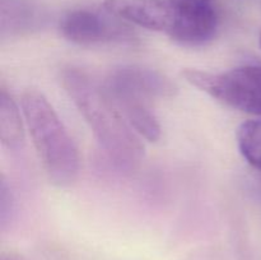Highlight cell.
<instances>
[{
  "label": "cell",
  "instance_id": "cell-4",
  "mask_svg": "<svg viewBox=\"0 0 261 260\" xmlns=\"http://www.w3.org/2000/svg\"><path fill=\"white\" fill-rule=\"evenodd\" d=\"M105 9V8H103ZM60 32L79 46L124 45L137 40L134 31L106 9L79 8L66 13L60 22Z\"/></svg>",
  "mask_w": 261,
  "mask_h": 260
},
{
  "label": "cell",
  "instance_id": "cell-14",
  "mask_svg": "<svg viewBox=\"0 0 261 260\" xmlns=\"http://www.w3.org/2000/svg\"><path fill=\"white\" fill-rule=\"evenodd\" d=\"M260 46H261V35H260Z\"/></svg>",
  "mask_w": 261,
  "mask_h": 260
},
{
  "label": "cell",
  "instance_id": "cell-6",
  "mask_svg": "<svg viewBox=\"0 0 261 260\" xmlns=\"http://www.w3.org/2000/svg\"><path fill=\"white\" fill-rule=\"evenodd\" d=\"M103 8L126 23L168 33L175 12L168 0H105Z\"/></svg>",
  "mask_w": 261,
  "mask_h": 260
},
{
  "label": "cell",
  "instance_id": "cell-3",
  "mask_svg": "<svg viewBox=\"0 0 261 260\" xmlns=\"http://www.w3.org/2000/svg\"><path fill=\"white\" fill-rule=\"evenodd\" d=\"M182 75L222 103L261 116V66L244 65L223 73L185 69Z\"/></svg>",
  "mask_w": 261,
  "mask_h": 260
},
{
  "label": "cell",
  "instance_id": "cell-5",
  "mask_svg": "<svg viewBox=\"0 0 261 260\" xmlns=\"http://www.w3.org/2000/svg\"><path fill=\"white\" fill-rule=\"evenodd\" d=\"M106 88L116 103H148L154 98L175 96V83L154 69L124 65L114 69L106 81Z\"/></svg>",
  "mask_w": 261,
  "mask_h": 260
},
{
  "label": "cell",
  "instance_id": "cell-2",
  "mask_svg": "<svg viewBox=\"0 0 261 260\" xmlns=\"http://www.w3.org/2000/svg\"><path fill=\"white\" fill-rule=\"evenodd\" d=\"M22 111L37 154L51 183L74 184L79 175V153L73 138L41 92L28 89L22 94Z\"/></svg>",
  "mask_w": 261,
  "mask_h": 260
},
{
  "label": "cell",
  "instance_id": "cell-1",
  "mask_svg": "<svg viewBox=\"0 0 261 260\" xmlns=\"http://www.w3.org/2000/svg\"><path fill=\"white\" fill-rule=\"evenodd\" d=\"M60 79L106 154L122 168L139 165L144 157V145L106 86L78 68L64 69Z\"/></svg>",
  "mask_w": 261,
  "mask_h": 260
},
{
  "label": "cell",
  "instance_id": "cell-7",
  "mask_svg": "<svg viewBox=\"0 0 261 260\" xmlns=\"http://www.w3.org/2000/svg\"><path fill=\"white\" fill-rule=\"evenodd\" d=\"M218 23V13L214 5L200 9L180 10L175 12V20L168 36L175 42L188 47L204 46L214 38Z\"/></svg>",
  "mask_w": 261,
  "mask_h": 260
},
{
  "label": "cell",
  "instance_id": "cell-8",
  "mask_svg": "<svg viewBox=\"0 0 261 260\" xmlns=\"http://www.w3.org/2000/svg\"><path fill=\"white\" fill-rule=\"evenodd\" d=\"M46 15L30 0H4L2 4V35L18 36L40 30Z\"/></svg>",
  "mask_w": 261,
  "mask_h": 260
},
{
  "label": "cell",
  "instance_id": "cell-9",
  "mask_svg": "<svg viewBox=\"0 0 261 260\" xmlns=\"http://www.w3.org/2000/svg\"><path fill=\"white\" fill-rule=\"evenodd\" d=\"M0 138L3 144L9 149H18L24 142L19 109L5 88L0 91Z\"/></svg>",
  "mask_w": 261,
  "mask_h": 260
},
{
  "label": "cell",
  "instance_id": "cell-11",
  "mask_svg": "<svg viewBox=\"0 0 261 260\" xmlns=\"http://www.w3.org/2000/svg\"><path fill=\"white\" fill-rule=\"evenodd\" d=\"M237 144L242 157L261 170V120H249L237 129Z\"/></svg>",
  "mask_w": 261,
  "mask_h": 260
},
{
  "label": "cell",
  "instance_id": "cell-12",
  "mask_svg": "<svg viewBox=\"0 0 261 260\" xmlns=\"http://www.w3.org/2000/svg\"><path fill=\"white\" fill-rule=\"evenodd\" d=\"M13 212V195L10 193V188L7 184V180L2 177V185H0V219L2 226L7 223L8 218L12 217Z\"/></svg>",
  "mask_w": 261,
  "mask_h": 260
},
{
  "label": "cell",
  "instance_id": "cell-10",
  "mask_svg": "<svg viewBox=\"0 0 261 260\" xmlns=\"http://www.w3.org/2000/svg\"><path fill=\"white\" fill-rule=\"evenodd\" d=\"M124 116L132 125L133 129L139 135L144 137L149 142H155L161 137V125L157 117L153 114L150 105L129 102L117 105Z\"/></svg>",
  "mask_w": 261,
  "mask_h": 260
},
{
  "label": "cell",
  "instance_id": "cell-13",
  "mask_svg": "<svg viewBox=\"0 0 261 260\" xmlns=\"http://www.w3.org/2000/svg\"><path fill=\"white\" fill-rule=\"evenodd\" d=\"M172 5L173 10H189L199 9L214 5L213 0H168Z\"/></svg>",
  "mask_w": 261,
  "mask_h": 260
}]
</instances>
